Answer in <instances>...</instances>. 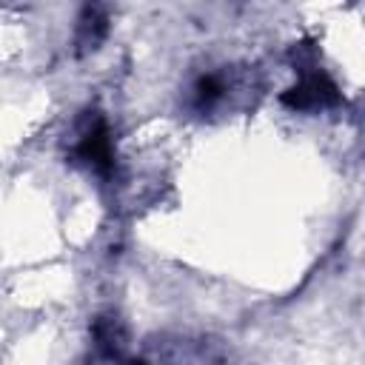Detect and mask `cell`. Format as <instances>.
I'll use <instances>...</instances> for the list:
<instances>
[{
  "label": "cell",
  "mask_w": 365,
  "mask_h": 365,
  "mask_svg": "<svg viewBox=\"0 0 365 365\" xmlns=\"http://www.w3.org/2000/svg\"><path fill=\"white\" fill-rule=\"evenodd\" d=\"M74 157L91 168L100 177H108L114 171V143H111V131L108 123L94 114L88 117L80 128H77V140H74Z\"/></svg>",
  "instance_id": "1"
},
{
  "label": "cell",
  "mask_w": 365,
  "mask_h": 365,
  "mask_svg": "<svg viewBox=\"0 0 365 365\" xmlns=\"http://www.w3.org/2000/svg\"><path fill=\"white\" fill-rule=\"evenodd\" d=\"M228 97V83H225V74H202L197 77L194 88H191V106L200 111V114H208L214 108H220Z\"/></svg>",
  "instance_id": "4"
},
{
  "label": "cell",
  "mask_w": 365,
  "mask_h": 365,
  "mask_svg": "<svg viewBox=\"0 0 365 365\" xmlns=\"http://www.w3.org/2000/svg\"><path fill=\"white\" fill-rule=\"evenodd\" d=\"M279 100L291 111H322L339 103V88L322 68H314V71H302V77Z\"/></svg>",
  "instance_id": "2"
},
{
  "label": "cell",
  "mask_w": 365,
  "mask_h": 365,
  "mask_svg": "<svg viewBox=\"0 0 365 365\" xmlns=\"http://www.w3.org/2000/svg\"><path fill=\"white\" fill-rule=\"evenodd\" d=\"M94 339L103 348H108L111 354H117V348L123 345V328H120V322L114 317H100L94 322Z\"/></svg>",
  "instance_id": "5"
},
{
  "label": "cell",
  "mask_w": 365,
  "mask_h": 365,
  "mask_svg": "<svg viewBox=\"0 0 365 365\" xmlns=\"http://www.w3.org/2000/svg\"><path fill=\"white\" fill-rule=\"evenodd\" d=\"M108 34V0H86L77 26H74V48L77 54H91L100 48V43Z\"/></svg>",
  "instance_id": "3"
}]
</instances>
